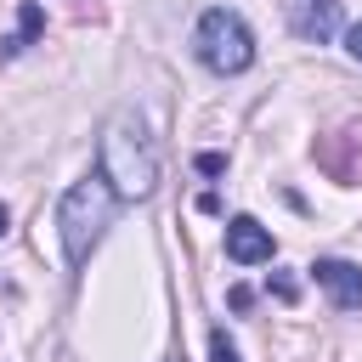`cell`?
Segmentation results:
<instances>
[{"label":"cell","instance_id":"obj_1","mask_svg":"<svg viewBox=\"0 0 362 362\" xmlns=\"http://www.w3.org/2000/svg\"><path fill=\"white\" fill-rule=\"evenodd\" d=\"M113 181L96 170V175H85V181H74L68 192H62V209H57V232H62V255H68V266H85L90 260V249L102 243V232L113 226Z\"/></svg>","mask_w":362,"mask_h":362},{"label":"cell","instance_id":"obj_2","mask_svg":"<svg viewBox=\"0 0 362 362\" xmlns=\"http://www.w3.org/2000/svg\"><path fill=\"white\" fill-rule=\"evenodd\" d=\"M102 175L113 181L119 198H147L158 187V153H153L141 119H130V113L107 119V130H102Z\"/></svg>","mask_w":362,"mask_h":362},{"label":"cell","instance_id":"obj_3","mask_svg":"<svg viewBox=\"0 0 362 362\" xmlns=\"http://www.w3.org/2000/svg\"><path fill=\"white\" fill-rule=\"evenodd\" d=\"M198 62L204 68H215V74H243L249 62H255V34H249V23L238 17V11H226V6H209L204 17H198Z\"/></svg>","mask_w":362,"mask_h":362},{"label":"cell","instance_id":"obj_4","mask_svg":"<svg viewBox=\"0 0 362 362\" xmlns=\"http://www.w3.org/2000/svg\"><path fill=\"white\" fill-rule=\"evenodd\" d=\"M272 232L255 221V215H232L226 221V260H238V266H260V260H272Z\"/></svg>","mask_w":362,"mask_h":362},{"label":"cell","instance_id":"obj_5","mask_svg":"<svg viewBox=\"0 0 362 362\" xmlns=\"http://www.w3.org/2000/svg\"><path fill=\"white\" fill-rule=\"evenodd\" d=\"M311 277L334 294L339 311H362V266H351V260H317Z\"/></svg>","mask_w":362,"mask_h":362},{"label":"cell","instance_id":"obj_6","mask_svg":"<svg viewBox=\"0 0 362 362\" xmlns=\"http://www.w3.org/2000/svg\"><path fill=\"white\" fill-rule=\"evenodd\" d=\"M288 23L300 40H334L339 34V0H288Z\"/></svg>","mask_w":362,"mask_h":362},{"label":"cell","instance_id":"obj_7","mask_svg":"<svg viewBox=\"0 0 362 362\" xmlns=\"http://www.w3.org/2000/svg\"><path fill=\"white\" fill-rule=\"evenodd\" d=\"M40 28H45V11L28 0V6H23V23H17V34H11V40H0V57H17V51H23V45L40 34Z\"/></svg>","mask_w":362,"mask_h":362},{"label":"cell","instance_id":"obj_8","mask_svg":"<svg viewBox=\"0 0 362 362\" xmlns=\"http://www.w3.org/2000/svg\"><path fill=\"white\" fill-rule=\"evenodd\" d=\"M209 356H215V362H238V345H232V339L215 328V334H209Z\"/></svg>","mask_w":362,"mask_h":362},{"label":"cell","instance_id":"obj_9","mask_svg":"<svg viewBox=\"0 0 362 362\" xmlns=\"http://www.w3.org/2000/svg\"><path fill=\"white\" fill-rule=\"evenodd\" d=\"M226 170V153H198V175H221Z\"/></svg>","mask_w":362,"mask_h":362},{"label":"cell","instance_id":"obj_10","mask_svg":"<svg viewBox=\"0 0 362 362\" xmlns=\"http://www.w3.org/2000/svg\"><path fill=\"white\" fill-rule=\"evenodd\" d=\"M272 288H277V300H294V294H300V288H294V277H283V272L272 277Z\"/></svg>","mask_w":362,"mask_h":362},{"label":"cell","instance_id":"obj_11","mask_svg":"<svg viewBox=\"0 0 362 362\" xmlns=\"http://www.w3.org/2000/svg\"><path fill=\"white\" fill-rule=\"evenodd\" d=\"M345 51L362 62V23H356V28H345Z\"/></svg>","mask_w":362,"mask_h":362},{"label":"cell","instance_id":"obj_12","mask_svg":"<svg viewBox=\"0 0 362 362\" xmlns=\"http://www.w3.org/2000/svg\"><path fill=\"white\" fill-rule=\"evenodd\" d=\"M0 232H6V204H0Z\"/></svg>","mask_w":362,"mask_h":362}]
</instances>
